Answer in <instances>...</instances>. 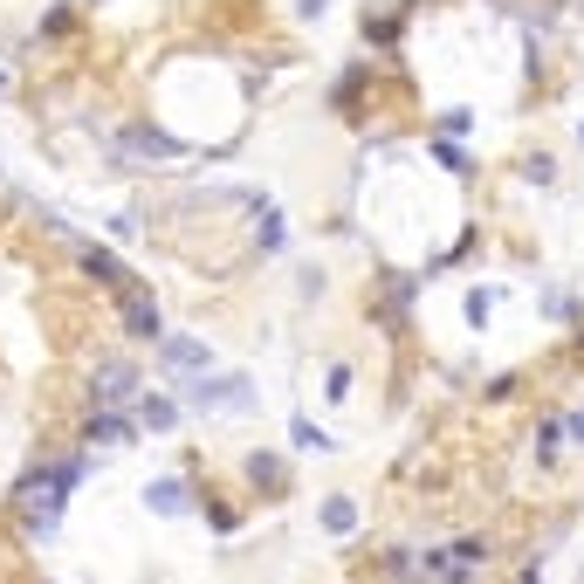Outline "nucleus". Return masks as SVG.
<instances>
[{"label":"nucleus","mask_w":584,"mask_h":584,"mask_svg":"<svg viewBox=\"0 0 584 584\" xmlns=\"http://www.w3.org/2000/svg\"><path fill=\"white\" fill-rule=\"evenodd\" d=\"M158 357H166L179 378H206V371H214V351L193 344V337H158Z\"/></svg>","instance_id":"f257e3e1"},{"label":"nucleus","mask_w":584,"mask_h":584,"mask_svg":"<svg viewBox=\"0 0 584 584\" xmlns=\"http://www.w3.org/2000/svg\"><path fill=\"white\" fill-rule=\"evenodd\" d=\"M117 296H124V323H131L138 337H166V323H158L152 296H138V289H117Z\"/></svg>","instance_id":"f03ea898"},{"label":"nucleus","mask_w":584,"mask_h":584,"mask_svg":"<svg viewBox=\"0 0 584 584\" xmlns=\"http://www.w3.org/2000/svg\"><path fill=\"white\" fill-rule=\"evenodd\" d=\"M193 399H200V406H247V385L241 378H220V385H193Z\"/></svg>","instance_id":"7ed1b4c3"},{"label":"nucleus","mask_w":584,"mask_h":584,"mask_svg":"<svg viewBox=\"0 0 584 584\" xmlns=\"http://www.w3.org/2000/svg\"><path fill=\"white\" fill-rule=\"evenodd\" d=\"M351 523H357V502L351 495H330V502H323V529H330V537H351Z\"/></svg>","instance_id":"20e7f679"},{"label":"nucleus","mask_w":584,"mask_h":584,"mask_svg":"<svg viewBox=\"0 0 584 584\" xmlns=\"http://www.w3.org/2000/svg\"><path fill=\"white\" fill-rule=\"evenodd\" d=\"M138 419H145V427H152V433L179 427V419H172V399H152V392H145V399H138Z\"/></svg>","instance_id":"39448f33"},{"label":"nucleus","mask_w":584,"mask_h":584,"mask_svg":"<svg viewBox=\"0 0 584 584\" xmlns=\"http://www.w3.org/2000/svg\"><path fill=\"white\" fill-rule=\"evenodd\" d=\"M131 385H138V371H131V365H110L104 378H96V392H104V399H124Z\"/></svg>","instance_id":"423d86ee"},{"label":"nucleus","mask_w":584,"mask_h":584,"mask_svg":"<svg viewBox=\"0 0 584 584\" xmlns=\"http://www.w3.org/2000/svg\"><path fill=\"white\" fill-rule=\"evenodd\" d=\"M145 502H152L158 516H179V508H186V488H179V481H158V488L145 495Z\"/></svg>","instance_id":"0eeeda50"},{"label":"nucleus","mask_w":584,"mask_h":584,"mask_svg":"<svg viewBox=\"0 0 584 584\" xmlns=\"http://www.w3.org/2000/svg\"><path fill=\"white\" fill-rule=\"evenodd\" d=\"M124 433H131V427H124V413H96L90 419V440H124Z\"/></svg>","instance_id":"6e6552de"},{"label":"nucleus","mask_w":584,"mask_h":584,"mask_svg":"<svg viewBox=\"0 0 584 584\" xmlns=\"http://www.w3.org/2000/svg\"><path fill=\"white\" fill-rule=\"evenodd\" d=\"M247 475H255V481H282V461H276V454H255V461H247Z\"/></svg>","instance_id":"1a4fd4ad"},{"label":"nucleus","mask_w":584,"mask_h":584,"mask_svg":"<svg viewBox=\"0 0 584 584\" xmlns=\"http://www.w3.org/2000/svg\"><path fill=\"white\" fill-rule=\"evenodd\" d=\"M447 584H475V570H447Z\"/></svg>","instance_id":"9d476101"},{"label":"nucleus","mask_w":584,"mask_h":584,"mask_svg":"<svg viewBox=\"0 0 584 584\" xmlns=\"http://www.w3.org/2000/svg\"><path fill=\"white\" fill-rule=\"evenodd\" d=\"M570 433H578V440H584V413H570Z\"/></svg>","instance_id":"9b49d317"}]
</instances>
